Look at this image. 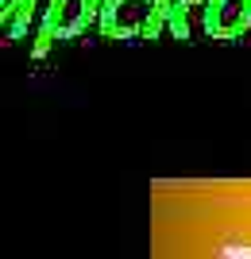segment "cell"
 Masks as SVG:
<instances>
[{
    "mask_svg": "<svg viewBox=\"0 0 251 259\" xmlns=\"http://www.w3.org/2000/svg\"><path fill=\"white\" fill-rule=\"evenodd\" d=\"M101 4L105 0H46L43 12H39V23H35V43L31 54L43 58L55 43H70V39H81V35L101 20Z\"/></svg>",
    "mask_w": 251,
    "mask_h": 259,
    "instance_id": "6da1fadb",
    "label": "cell"
},
{
    "mask_svg": "<svg viewBox=\"0 0 251 259\" xmlns=\"http://www.w3.org/2000/svg\"><path fill=\"white\" fill-rule=\"evenodd\" d=\"M205 0H155L143 39H193L201 31Z\"/></svg>",
    "mask_w": 251,
    "mask_h": 259,
    "instance_id": "7a4b0ae2",
    "label": "cell"
},
{
    "mask_svg": "<svg viewBox=\"0 0 251 259\" xmlns=\"http://www.w3.org/2000/svg\"><path fill=\"white\" fill-rule=\"evenodd\" d=\"M151 8H155V0H105L97 31L105 39H143Z\"/></svg>",
    "mask_w": 251,
    "mask_h": 259,
    "instance_id": "3957f363",
    "label": "cell"
},
{
    "mask_svg": "<svg viewBox=\"0 0 251 259\" xmlns=\"http://www.w3.org/2000/svg\"><path fill=\"white\" fill-rule=\"evenodd\" d=\"M201 31L213 39H240L251 31V0H205Z\"/></svg>",
    "mask_w": 251,
    "mask_h": 259,
    "instance_id": "277c9868",
    "label": "cell"
},
{
    "mask_svg": "<svg viewBox=\"0 0 251 259\" xmlns=\"http://www.w3.org/2000/svg\"><path fill=\"white\" fill-rule=\"evenodd\" d=\"M43 0H0V39L4 43H23L35 35Z\"/></svg>",
    "mask_w": 251,
    "mask_h": 259,
    "instance_id": "5b68a950",
    "label": "cell"
},
{
    "mask_svg": "<svg viewBox=\"0 0 251 259\" xmlns=\"http://www.w3.org/2000/svg\"><path fill=\"white\" fill-rule=\"evenodd\" d=\"M220 259H232V255H228V251H220Z\"/></svg>",
    "mask_w": 251,
    "mask_h": 259,
    "instance_id": "8992f818",
    "label": "cell"
}]
</instances>
